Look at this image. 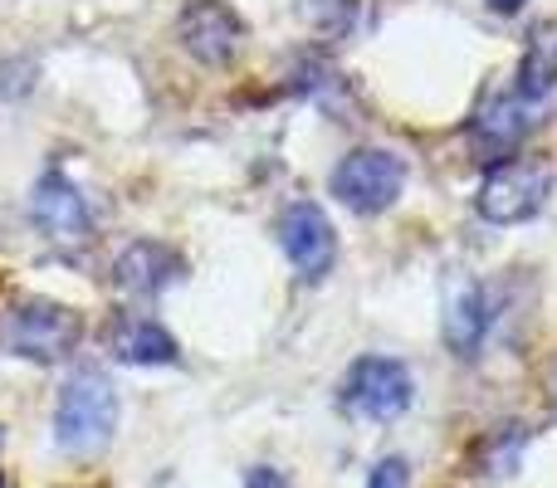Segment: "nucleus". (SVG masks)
Wrapping results in <instances>:
<instances>
[{"label":"nucleus","mask_w":557,"mask_h":488,"mask_svg":"<svg viewBox=\"0 0 557 488\" xmlns=\"http://www.w3.org/2000/svg\"><path fill=\"white\" fill-rule=\"evenodd\" d=\"M406 191V162L382 147H362L347 152L333 166V196L357 215H382L386 205H396V196Z\"/></svg>","instance_id":"20e7f679"},{"label":"nucleus","mask_w":557,"mask_h":488,"mask_svg":"<svg viewBox=\"0 0 557 488\" xmlns=\"http://www.w3.org/2000/svg\"><path fill=\"white\" fill-rule=\"evenodd\" d=\"M117 430V391L103 372H74L54 405V440L64 454L108 450Z\"/></svg>","instance_id":"f257e3e1"},{"label":"nucleus","mask_w":557,"mask_h":488,"mask_svg":"<svg viewBox=\"0 0 557 488\" xmlns=\"http://www.w3.org/2000/svg\"><path fill=\"white\" fill-rule=\"evenodd\" d=\"M367 488H411V464L406 460H382L372 464V474H367Z\"/></svg>","instance_id":"4468645a"},{"label":"nucleus","mask_w":557,"mask_h":488,"mask_svg":"<svg viewBox=\"0 0 557 488\" xmlns=\"http://www.w3.org/2000/svg\"><path fill=\"white\" fill-rule=\"evenodd\" d=\"M108 352L127 366H172L176 356H182L176 352V337L143 313L113 317V327H108Z\"/></svg>","instance_id":"9d476101"},{"label":"nucleus","mask_w":557,"mask_h":488,"mask_svg":"<svg viewBox=\"0 0 557 488\" xmlns=\"http://www.w3.org/2000/svg\"><path fill=\"white\" fill-rule=\"evenodd\" d=\"M553 172L543 162H494V172L480 182L474 211L490 225H523L548 205Z\"/></svg>","instance_id":"7ed1b4c3"},{"label":"nucleus","mask_w":557,"mask_h":488,"mask_svg":"<svg viewBox=\"0 0 557 488\" xmlns=\"http://www.w3.org/2000/svg\"><path fill=\"white\" fill-rule=\"evenodd\" d=\"M278 249H284L288 264H294L308 284H318V278L333 268V259H337L333 221H327L313 201L284 205V215H278Z\"/></svg>","instance_id":"0eeeda50"},{"label":"nucleus","mask_w":557,"mask_h":488,"mask_svg":"<svg viewBox=\"0 0 557 488\" xmlns=\"http://www.w3.org/2000/svg\"><path fill=\"white\" fill-rule=\"evenodd\" d=\"M245 488H294V484H288L278 470H270V464H260V470H250V479H245Z\"/></svg>","instance_id":"2eb2a0df"},{"label":"nucleus","mask_w":557,"mask_h":488,"mask_svg":"<svg viewBox=\"0 0 557 488\" xmlns=\"http://www.w3.org/2000/svg\"><path fill=\"white\" fill-rule=\"evenodd\" d=\"M29 211H35V225H39V230H45L54 245H69V249L88 245V230H94V215H88L84 196L74 191V182H69V176H59V172L39 176Z\"/></svg>","instance_id":"1a4fd4ad"},{"label":"nucleus","mask_w":557,"mask_h":488,"mask_svg":"<svg viewBox=\"0 0 557 488\" xmlns=\"http://www.w3.org/2000/svg\"><path fill=\"white\" fill-rule=\"evenodd\" d=\"M0 488H5V479H0Z\"/></svg>","instance_id":"f3484780"},{"label":"nucleus","mask_w":557,"mask_h":488,"mask_svg":"<svg viewBox=\"0 0 557 488\" xmlns=\"http://www.w3.org/2000/svg\"><path fill=\"white\" fill-rule=\"evenodd\" d=\"M176 29H182L186 54L206 68L235 64V54H240V45H245V25L225 0H186Z\"/></svg>","instance_id":"423d86ee"},{"label":"nucleus","mask_w":557,"mask_h":488,"mask_svg":"<svg viewBox=\"0 0 557 488\" xmlns=\"http://www.w3.org/2000/svg\"><path fill=\"white\" fill-rule=\"evenodd\" d=\"M176 278H182V259H176L166 245H157V240L127 245L123 254H117V264H113V284L123 288V293H137V298L162 293V288L176 284Z\"/></svg>","instance_id":"9b49d317"},{"label":"nucleus","mask_w":557,"mask_h":488,"mask_svg":"<svg viewBox=\"0 0 557 488\" xmlns=\"http://www.w3.org/2000/svg\"><path fill=\"white\" fill-rule=\"evenodd\" d=\"M533 117H529V98L519 93H494L480 103V113L470 117V152L480 162H504L519 152V142L529 137Z\"/></svg>","instance_id":"6e6552de"},{"label":"nucleus","mask_w":557,"mask_h":488,"mask_svg":"<svg viewBox=\"0 0 557 488\" xmlns=\"http://www.w3.org/2000/svg\"><path fill=\"white\" fill-rule=\"evenodd\" d=\"M490 298H484L480 284H460L450 298H445V323L441 337L455 356H474L484 347V333H490Z\"/></svg>","instance_id":"f8f14e48"},{"label":"nucleus","mask_w":557,"mask_h":488,"mask_svg":"<svg viewBox=\"0 0 557 488\" xmlns=\"http://www.w3.org/2000/svg\"><path fill=\"white\" fill-rule=\"evenodd\" d=\"M416 401V376L396 356H362L343 381V405L357 421H396Z\"/></svg>","instance_id":"39448f33"},{"label":"nucleus","mask_w":557,"mask_h":488,"mask_svg":"<svg viewBox=\"0 0 557 488\" xmlns=\"http://www.w3.org/2000/svg\"><path fill=\"white\" fill-rule=\"evenodd\" d=\"M484 5H490L494 15H519V10L529 5V0H484Z\"/></svg>","instance_id":"dca6fc26"},{"label":"nucleus","mask_w":557,"mask_h":488,"mask_svg":"<svg viewBox=\"0 0 557 488\" xmlns=\"http://www.w3.org/2000/svg\"><path fill=\"white\" fill-rule=\"evenodd\" d=\"M557 84V29L543 25L539 35L529 39V49H523V64H519V88L513 93L529 98V103H539V98H548Z\"/></svg>","instance_id":"ddd939ff"},{"label":"nucleus","mask_w":557,"mask_h":488,"mask_svg":"<svg viewBox=\"0 0 557 488\" xmlns=\"http://www.w3.org/2000/svg\"><path fill=\"white\" fill-rule=\"evenodd\" d=\"M84 337L74 308L49 303V298H20L5 317H0V347L10 356H25V362H64L69 352Z\"/></svg>","instance_id":"f03ea898"}]
</instances>
